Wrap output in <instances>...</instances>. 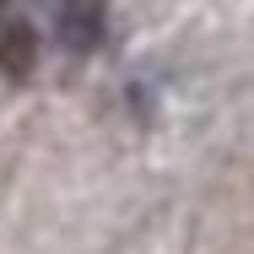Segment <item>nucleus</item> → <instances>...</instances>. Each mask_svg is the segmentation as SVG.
Here are the masks:
<instances>
[{
    "label": "nucleus",
    "instance_id": "f257e3e1",
    "mask_svg": "<svg viewBox=\"0 0 254 254\" xmlns=\"http://www.w3.org/2000/svg\"><path fill=\"white\" fill-rule=\"evenodd\" d=\"M54 33L70 54H92L103 44V33H108V0H60Z\"/></svg>",
    "mask_w": 254,
    "mask_h": 254
},
{
    "label": "nucleus",
    "instance_id": "f03ea898",
    "mask_svg": "<svg viewBox=\"0 0 254 254\" xmlns=\"http://www.w3.org/2000/svg\"><path fill=\"white\" fill-rule=\"evenodd\" d=\"M33 65H38V33H33L22 16L0 22V76L27 81V76H33Z\"/></svg>",
    "mask_w": 254,
    "mask_h": 254
}]
</instances>
